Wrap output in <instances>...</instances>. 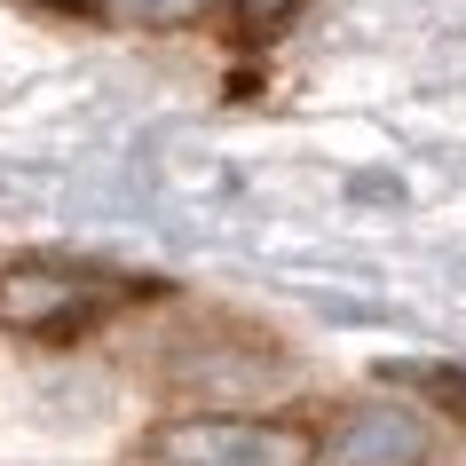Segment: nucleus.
I'll use <instances>...</instances> for the list:
<instances>
[{
    "label": "nucleus",
    "instance_id": "f257e3e1",
    "mask_svg": "<svg viewBox=\"0 0 466 466\" xmlns=\"http://www.w3.org/2000/svg\"><path fill=\"white\" fill-rule=\"evenodd\" d=\"M150 285L135 277H111L96 261H56V253H32V261H8L0 269V332L16 340H87L96 324H111L127 300H143Z\"/></svg>",
    "mask_w": 466,
    "mask_h": 466
},
{
    "label": "nucleus",
    "instance_id": "f03ea898",
    "mask_svg": "<svg viewBox=\"0 0 466 466\" xmlns=\"http://www.w3.org/2000/svg\"><path fill=\"white\" fill-rule=\"evenodd\" d=\"M150 466H317L324 442L300 419H246V411H182L143 435Z\"/></svg>",
    "mask_w": 466,
    "mask_h": 466
},
{
    "label": "nucleus",
    "instance_id": "7ed1b4c3",
    "mask_svg": "<svg viewBox=\"0 0 466 466\" xmlns=\"http://www.w3.org/2000/svg\"><path fill=\"white\" fill-rule=\"evenodd\" d=\"M427 459V419L411 403H364L324 435L317 466H419Z\"/></svg>",
    "mask_w": 466,
    "mask_h": 466
},
{
    "label": "nucleus",
    "instance_id": "20e7f679",
    "mask_svg": "<svg viewBox=\"0 0 466 466\" xmlns=\"http://www.w3.org/2000/svg\"><path fill=\"white\" fill-rule=\"evenodd\" d=\"M119 25H143V32H174V25H198L206 0H103Z\"/></svg>",
    "mask_w": 466,
    "mask_h": 466
},
{
    "label": "nucleus",
    "instance_id": "39448f33",
    "mask_svg": "<svg viewBox=\"0 0 466 466\" xmlns=\"http://www.w3.org/2000/svg\"><path fill=\"white\" fill-rule=\"evenodd\" d=\"M293 8H300V0H229V16H238V32H246V40L285 32V25H293Z\"/></svg>",
    "mask_w": 466,
    "mask_h": 466
},
{
    "label": "nucleus",
    "instance_id": "423d86ee",
    "mask_svg": "<svg viewBox=\"0 0 466 466\" xmlns=\"http://www.w3.org/2000/svg\"><path fill=\"white\" fill-rule=\"evenodd\" d=\"M40 8H87V0H40Z\"/></svg>",
    "mask_w": 466,
    "mask_h": 466
}]
</instances>
